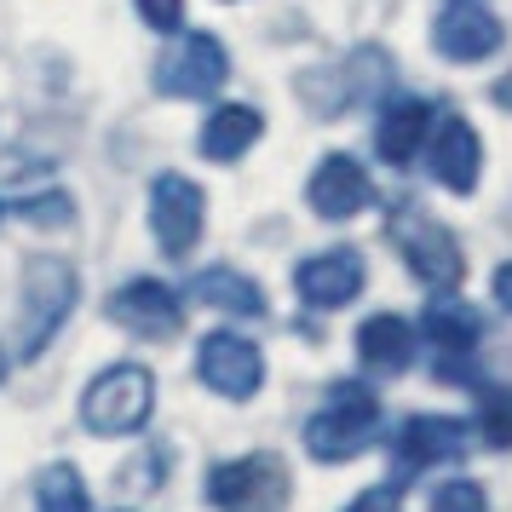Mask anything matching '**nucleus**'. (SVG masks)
Listing matches in <instances>:
<instances>
[{
  "instance_id": "nucleus-8",
  "label": "nucleus",
  "mask_w": 512,
  "mask_h": 512,
  "mask_svg": "<svg viewBox=\"0 0 512 512\" xmlns=\"http://www.w3.org/2000/svg\"><path fill=\"white\" fill-rule=\"evenodd\" d=\"M202 185H190L179 173H156V185H150V231L162 242V254H190L196 242H202Z\"/></svg>"
},
{
  "instance_id": "nucleus-10",
  "label": "nucleus",
  "mask_w": 512,
  "mask_h": 512,
  "mask_svg": "<svg viewBox=\"0 0 512 512\" xmlns=\"http://www.w3.org/2000/svg\"><path fill=\"white\" fill-rule=\"evenodd\" d=\"M426 162H432V179L443 190H466L478 185V173H484V144H478V127L466 116H443L432 121V139H426Z\"/></svg>"
},
{
  "instance_id": "nucleus-24",
  "label": "nucleus",
  "mask_w": 512,
  "mask_h": 512,
  "mask_svg": "<svg viewBox=\"0 0 512 512\" xmlns=\"http://www.w3.org/2000/svg\"><path fill=\"white\" fill-rule=\"evenodd\" d=\"M139 18L150 29H162V35H179V24H185V0H139Z\"/></svg>"
},
{
  "instance_id": "nucleus-1",
  "label": "nucleus",
  "mask_w": 512,
  "mask_h": 512,
  "mask_svg": "<svg viewBox=\"0 0 512 512\" xmlns=\"http://www.w3.org/2000/svg\"><path fill=\"white\" fill-rule=\"evenodd\" d=\"M374 432H380V397L363 380H340V386H328L323 409L305 420V449L317 461L340 466V461H357L374 443Z\"/></svg>"
},
{
  "instance_id": "nucleus-20",
  "label": "nucleus",
  "mask_w": 512,
  "mask_h": 512,
  "mask_svg": "<svg viewBox=\"0 0 512 512\" xmlns=\"http://www.w3.org/2000/svg\"><path fill=\"white\" fill-rule=\"evenodd\" d=\"M35 495H41V512H87V484L70 461H52L35 478Z\"/></svg>"
},
{
  "instance_id": "nucleus-18",
  "label": "nucleus",
  "mask_w": 512,
  "mask_h": 512,
  "mask_svg": "<svg viewBox=\"0 0 512 512\" xmlns=\"http://www.w3.org/2000/svg\"><path fill=\"white\" fill-rule=\"evenodd\" d=\"M190 300L219 305V311H231V317H259V311H265V294H259L242 271H231V265H208V271H196Z\"/></svg>"
},
{
  "instance_id": "nucleus-14",
  "label": "nucleus",
  "mask_w": 512,
  "mask_h": 512,
  "mask_svg": "<svg viewBox=\"0 0 512 512\" xmlns=\"http://www.w3.org/2000/svg\"><path fill=\"white\" fill-rule=\"evenodd\" d=\"M397 455L409 472H426V466L461 461L466 455V426L449 415H409L403 432H397Z\"/></svg>"
},
{
  "instance_id": "nucleus-21",
  "label": "nucleus",
  "mask_w": 512,
  "mask_h": 512,
  "mask_svg": "<svg viewBox=\"0 0 512 512\" xmlns=\"http://www.w3.org/2000/svg\"><path fill=\"white\" fill-rule=\"evenodd\" d=\"M478 420H484L489 449H512V392L484 386V392H478Z\"/></svg>"
},
{
  "instance_id": "nucleus-17",
  "label": "nucleus",
  "mask_w": 512,
  "mask_h": 512,
  "mask_svg": "<svg viewBox=\"0 0 512 512\" xmlns=\"http://www.w3.org/2000/svg\"><path fill=\"white\" fill-rule=\"evenodd\" d=\"M265 133V116L248 110V104H225V110H213L208 127H202V156L208 162H236V156H248Z\"/></svg>"
},
{
  "instance_id": "nucleus-11",
  "label": "nucleus",
  "mask_w": 512,
  "mask_h": 512,
  "mask_svg": "<svg viewBox=\"0 0 512 512\" xmlns=\"http://www.w3.org/2000/svg\"><path fill=\"white\" fill-rule=\"evenodd\" d=\"M501 41H507L501 18H495L489 6H478V0H455L438 24H432V47H438L449 64H478L489 52H501Z\"/></svg>"
},
{
  "instance_id": "nucleus-3",
  "label": "nucleus",
  "mask_w": 512,
  "mask_h": 512,
  "mask_svg": "<svg viewBox=\"0 0 512 512\" xmlns=\"http://www.w3.org/2000/svg\"><path fill=\"white\" fill-rule=\"evenodd\" d=\"M150 409H156V374L144 369V363H110L87 386V397H81V420L98 438L139 432L144 420H150Z\"/></svg>"
},
{
  "instance_id": "nucleus-5",
  "label": "nucleus",
  "mask_w": 512,
  "mask_h": 512,
  "mask_svg": "<svg viewBox=\"0 0 512 512\" xmlns=\"http://www.w3.org/2000/svg\"><path fill=\"white\" fill-rule=\"evenodd\" d=\"M213 512H282L288 507V466L277 455H242L208 472Z\"/></svg>"
},
{
  "instance_id": "nucleus-22",
  "label": "nucleus",
  "mask_w": 512,
  "mask_h": 512,
  "mask_svg": "<svg viewBox=\"0 0 512 512\" xmlns=\"http://www.w3.org/2000/svg\"><path fill=\"white\" fill-rule=\"evenodd\" d=\"M432 512H489L484 484H472V478H455V484H443L438 495H432Z\"/></svg>"
},
{
  "instance_id": "nucleus-12",
  "label": "nucleus",
  "mask_w": 512,
  "mask_h": 512,
  "mask_svg": "<svg viewBox=\"0 0 512 512\" xmlns=\"http://www.w3.org/2000/svg\"><path fill=\"white\" fill-rule=\"evenodd\" d=\"M294 288H300L305 305H317V311H340V305H351L357 294H363V254H357V248H328V254L300 259Z\"/></svg>"
},
{
  "instance_id": "nucleus-28",
  "label": "nucleus",
  "mask_w": 512,
  "mask_h": 512,
  "mask_svg": "<svg viewBox=\"0 0 512 512\" xmlns=\"http://www.w3.org/2000/svg\"><path fill=\"white\" fill-rule=\"evenodd\" d=\"M0 219H6V208H0Z\"/></svg>"
},
{
  "instance_id": "nucleus-27",
  "label": "nucleus",
  "mask_w": 512,
  "mask_h": 512,
  "mask_svg": "<svg viewBox=\"0 0 512 512\" xmlns=\"http://www.w3.org/2000/svg\"><path fill=\"white\" fill-rule=\"evenodd\" d=\"M0 380H6V351H0Z\"/></svg>"
},
{
  "instance_id": "nucleus-23",
  "label": "nucleus",
  "mask_w": 512,
  "mask_h": 512,
  "mask_svg": "<svg viewBox=\"0 0 512 512\" xmlns=\"http://www.w3.org/2000/svg\"><path fill=\"white\" fill-rule=\"evenodd\" d=\"M6 213H18V219H35V225H70V219H75L70 196H35V202H12Z\"/></svg>"
},
{
  "instance_id": "nucleus-7",
  "label": "nucleus",
  "mask_w": 512,
  "mask_h": 512,
  "mask_svg": "<svg viewBox=\"0 0 512 512\" xmlns=\"http://www.w3.org/2000/svg\"><path fill=\"white\" fill-rule=\"evenodd\" d=\"M196 374H202V386H213L219 397L242 403V397L259 392V380H265V357H259V346L254 340H242L236 328H219V334H208V340L196 346Z\"/></svg>"
},
{
  "instance_id": "nucleus-4",
  "label": "nucleus",
  "mask_w": 512,
  "mask_h": 512,
  "mask_svg": "<svg viewBox=\"0 0 512 512\" xmlns=\"http://www.w3.org/2000/svg\"><path fill=\"white\" fill-rule=\"evenodd\" d=\"M392 242L403 248V259H409V271H415L432 294H449V288H461L466 277V259H461V242H455V231L449 225H438L432 213H415L403 208L392 225Z\"/></svg>"
},
{
  "instance_id": "nucleus-19",
  "label": "nucleus",
  "mask_w": 512,
  "mask_h": 512,
  "mask_svg": "<svg viewBox=\"0 0 512 512\" xmlns=\"http://www.w3.org/2000/svg\"><path fill=\"white\" fill-rule=\"evenodd\" d=\"M420 334L432 340V346L449 357V363H461L466 351L478 346V334H484V323H478V311L472 305H449V300H438L426 317H420Z\"/></svg>"
},
{
  "instance_id": "nucleus-6",
  "label": "nucleus",
  "mask_w": 512,
  "mask_h": 512,
  "mask_svg": "<svg viewBox=\"0 0 512 512\" xmlns=\"http://www.w3.org/2000/svg\"><path fill=\"white\" fill-rule=\"evenodd\" d=\"M225 75H231V52L219 47V35L190 29V35H179V41L162 52L156 87H162L167 98H213L225 87Z\"/></svg>"
},
{
  "instance_id": "nucleus-9",
  "label": "nucleus",
  "mask_w": 512,
  "mask_h": 512,
  "mask_svg": "<svg viewBox=\"0 0 512 512\" xmlns=\"http://www.w3.org/2000/svg\"><path fill=\"white\" fill-rule=\"evenodd\" d=\"M110 317H116L127 334H144V340H173L179 323H185V305H179V294H173L167 282L139 277V282H127V288L110 294Z\"/></svg>"
},
{
  "instance_id": "nucleus-26",
  "label": "nucleus",
  "mask_w": 512,
  "mask_h": 512,
  "mask_svg": "<svg viewBox=\"0 0 512 512\" xmlns=\"http://www.w3.org/2000/svg\"><path fill=\"white\" fill-rule=\"evenodd\" d=\"M495 300H501V311H512V259L495 271Z\"/></svg>"
},
{
  "instance_id": "nucleus-25",
  "label": "nucleus",
  "mask_w": 512,
  "mask_h": 512,
  "mask_svg": "<svg viewBox=\"0 0 512 512\" xmlns=\"http://www.w3.org/2000/svg\"><path fill=\"white\" fill-rule=\"evenodd\" d=\"M346 512H403V501H397V489L386 484V489H363Z\"/></svg>"
},
{
  "instance_id": "nucleus-16",
  "label": "nucleus",
  "mask_w": 512,
  "mask_h": 512,
  "mask_svg": "<svg viewBox=\"0 0 512 512\" xmlns=\"http://www.w3.org/2000/svg\"><path fill=\"white\" fill-rule=\"evenodd\" d=\"M357 351H363V363L380 374H403L409 369V357H415V328L403 323L397 311H374L369 323L357 328Z\"/></svg>"
},
{
  "instance_id": "nucleus-13",
  "label": "nucleus",
  "mask_w": 512,
  "mask_h": 512,
  "mask_svg": "<svg viewBox=\"0 0 512 512\" xmlns=\"http://www.w3.org/2000/svg\"><path fill=\"white\" fill-rule=\"evenodd\" d=\"M305 196H311V208L323 213V219H357V213L369 208L374 190L351 156H323L317 173H311V185H305Z\"/></svg>"
},
{
  "instance_id": "nucleus-2",
  "label": "nucleus",
  "mask_w": 512,
  "mask_h": 512,
  "mask_svg": "<svg viewBox=\"0 0 512 512\" xmlns=\"http://www.w3.org/2000/svg\"><path fill=\"white\" fill-rule=\"evenodd\" d=\"M75 311V271L64 259H29L24 265V305H18V340L12 357L29 363L52 346V334L64 328V317Z\"/></svg>"
},
{
  "instance_id": "nucleus-15",
  "label": "nucleus",
  "mask_w": 512,
  "mask_h": 512,
  "mask_svg": "<svg viewBox=\"0 0 512 512\" xmlns=\"http://www.w3.org/2000/svg\"><path fill=\"white\" fill-rule=\"evenodd\" d=\"M426 139H432V104L426 98H392L380 127H374V150H380V162H392V167H409Z\"/></svg>"
}]
</instances>
